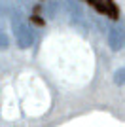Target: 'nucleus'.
I'll use <instances>...</instances> for the list:
<instances>
[{"label": "nucleus", "instance_id": "obj_1", "mask_svg": "<svg viewBox=\"0 0 125 127\" xmlns=\"http://www.w3.org/2000/svg\"><path fill=\"white\" fill-rule=\"evenodd\" d=\"M10 19H11V31H13L17 46L21 49H29L34 44V32L31 31V27L25 21L19 8H15V6L10 8Z\"/></svg>", "mask_w": 125, "mask_h": 127}, {"label": "nucleus", "instance_id": "obj_2", "mask_svg": "<svg viewBox=\"0 0 125 127\" xmlns=\"http://www.w3.org/2000/svg\"><path fill=\"white\" fill-rule=\"evenodd\" d=\"M91 8H95L97 11H100L102 15L116 19L118 17V6L114 4V0H85Z\"/></svg>", "mask_w": 125, "mask_h": 127}, {"label": "nucleus", "instance_id": "obj_3", "mask_svg": "<svg viewBox=\"0 0 125 127\" xmlns=\"http://www.w3.org/2000/svg\"><path fill=\"white\" fill-rule=\"evenodd\" d=\"M108 44H110V48L114 49V51H120V49L123 48L125 34H123V31H121L120 27H112L108 31Z\"/></svg>", "mask_w": 125, "mask_h": 127}, {"label": "nucleus", "instance_id": "obj_4", "mask_svg": "<svg viewBox=\"0 0 125 127\" xmlns=\"http://www.w3.org/2000/svg\"><path fill=\"white\" fill-rule=\"evenodd\" d=\"M57 10H59V2L57 0H51V2L46 6V15L49 17V19H53V17L57 15Z\"/></svg>", "mask_w": 125, "mask_h": 127}, {"label": "nucleus", "instance_id": "obj_5", "mask_svg": "<svg viewBox=\"0 0 125 127\" xmlns=\"http://www.w3.org/2000/svg\"><path fill=\"white\" fill-rule=\"evenodd\" d=\"M114 82H116V84H123V82H125V68H121V70H118V72H116Z\"/></svg>", "mask_w": 125, "mask_h": 127}, {"label": "nucleus", "instance_id": "obj_6", "mask_svg": "<svg viewBox=\"0 0 125 127\" xmlns=\"http://www.w3.org/2000/svg\"><path fill=\"white\" fill-rule=\"evenodd\" d=\"M0 48H8V36L0 31Z\"/></svg>", "mask_w": 125, "mask_h": 127}]
</instances>
